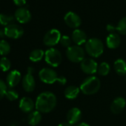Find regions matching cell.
Here are the masks:
<instances>
[{
    "instance_id": "cell-1",
    "label": "cell",
    "mask_w": 126,
    "mask_h": 126,
    "mask_svg": "<svg viewBox=\"0 0 126 126\" xmlns=\"http://www.w3.org/2000/svg\"><path fill=\"white\" fill-rule=\"evenodd\" d=\"M57 103V99L54 94L50 91L41 93L36 98L35 108L40 113H49L52 111Z\"/></svg>"
},
{
    "instance_id": "cell-2",
    "label": "cell",
    "mask_w": 126,
    "mask_h": 126,
    "mask_svg": "<svg viewBox=\"0 0 126 126\" xmlns=\"http://www.w3.org/2000/svg\"><path fill=\"white\" fill-rule=\"evenodd\" d=\"M39 77L41 81L45 84L50 85L58 82L59 84L64 85L67 82V79L65 77L59 76L54 70L48 68H42L39 73Z\"/></svg>"
},
{
    "instance_id": "cell-3",
    "label": "cell",
    "mask_w": 126,
    "mask_h": 126,
    "mask_svg": "<svg viewBox=\"0 0 126 126\" xmlns=\"http://www.w3.org/2000/svg\"><path fill=\"white\" fill-rule=\"evenodd\" d=\"M101 82L99 78L94 76L87 77L80 85V91L85 95H93L97 93L100 88Z\"/></svg>"
},
{
    "instance_id": "cell-4",
    "label": "cell",
    "mask_w": 126,
    "mask_h": 126,
    "mask_svg": "<svg viewBox=\"0 0 126 126\" xmlns=\"http://www.w3.org/2000/svg\"><path fill=\"white\" fill-rule=\"evenodd\" d=\"M85 48L88 54L94 58L99 57L104 52V45L98 38H91L88 39Z\"/></svg>"
},
{
    "instance_id": "cell-5",
    "label": "cell",
    "mask_w": 126,
    "mask_h": 126,
    "mask_svg": "<svg viewBox=\"0 0 126 126\" xmlns=\"http://www.w3.org/2000/svg\"><path fill=\"white\" fill-rule=\"evenodd\" d=\"M62 54L60 51L54 47H50L45 53V59L47 64L56 68L62 62Z\"/></svg>"
},
{
    "instance_id": "cell-6",
    "label": "cell",
    "mask_w": 126,
    "mask_h": 126,
    "mask_svg": "<svg viewBox=\"0 0 126 126\" xmlns=\"http://www.w3.org/2000/svg\"><path fill=\"white\" fill-rule=\"evenodd\" d=\"M85 50L79 45H71L66 50L67 58L72 62H81L85 59Z\"/></svg>"
},
{
    "instance_id": "cell-7",
    "label": "cell",
    "mask_w": 126,
    "mask_h": 126,
    "mask_svg": "<svg viewBox=\"0 0 126 126\" xmlns=\"http://www.w3.org/2000/svg\"><path fill=\"white\" fill-rule=\"evenodd\" d=\"M61 37L62 35L59 30L55 28L50 29L44 36L43 42L46 46L52 47L60 42Z\"/></svg>"
},
{
    "instance_id": "cell-8",
    "label": "cell",
    "mask_w": 126,
    "mask_h": 126,
    "mask_svg": "<svg viewBox=\"0 0 126 126\" xmlns=\"http://www.w3.org/2000/svg\"><path fill=\"white\" fill-rule=\"evenodd\" d=\"M80 63L81 69L85 74L93 75L97 72L98 64L94 59L91 58H85Z\"/></svg>"
},
{
    "instance_id": "cell-9",
    "label": "cell",
    "mask_w": 126,
    "mask_h": 126,
    "mask_svg": "<svg viewBox=\"0 0 126 126\" xmlns=\"http://www.w3.org/2000/svg\"><path fill=\"white\" fill-rule=\"evenodd\" d=\"M34 72V69L31 67L28 68L27 74L22 79V86L25 91L32 92L36 86L35 79L33 76V73Z\"/></svg>"
},
{
    "instance_id": "cell-10",
    "label": "cell",
    "mask_w": 126,
    "mask_h": 126,
    "mask_svg": "<svg viewBox=\"0 0 126 126\" xmlns=\"http://www.w3.org/2000/svg\"><path fill=\"white\" fill-rule=\"evenodd\" d=\"M64 21L68 27L74 29H77L82 24V19L79 16L73 11H69L65 15Z\"/></svg>"
},
{
    "instance_id": "cell-11",
    "label": "cell",
    "mask_w": 126,
    "mask_h": 126,
    "mask_svg": "<svg viewBox=\"0 0 126 126\" xmlns=\"http://www.w3.org/2000/svg\"><path fill=\"white\" fill-rule=\"evenodd\" d=\"M4 31L5 36L11 39H19L24 33L23 28L16 24H11L6 26Z\"/></svg>"
},
{
    "instance_id": "cell-12",
    "label": "cell",
    "mask_w": 126,
    "mask_h": 126,
    "mask_svg": "<svg viewBox=\"0 0 126 126\" xmlns=\"http://www.w3.org/2000/svg\"><path fill=\"white\" fill-rule=\"evenodd\" d=\"M15 18L19 23H28L31 19V14L27 8L22 7L16 11Z\"/></svg>"
},
{
    "instance_id": "cell-13",
    "label": "cell",
    "mask_w": 126,
    "mask_h": 126,
    "mask_svg": "<svg viewBox=\"0 0 126 126\" xmlns=\"http://www.w3.org/2000/svg\"><path fill=\"white\" fill-rule=\"evenodd\" d=\"M82 118V112L78 108H72L67 113V120L71 125H77Z\"/></svg>"
},
{
    "instance_id": "cell-14",
    "label": "cell",
    "mask_w": 126,
    "mask_h": 126,
    "mask_svg": "<svg viewBox=\"0 0 126 126\" xmlns=\"http://www.w3.org/2000/svg\"><path fill=\"white\" fill-rule=\"evenodd\" d=\"M125 105H126V101L125 98L121 96L116 97L113 100L110 105V110L113 113L118 114L123 110Z\"/></svg>"
},
{
    "instance_id": "cell-15",
    "label": "cell",
    "mask_w": 126,
    "mask_h": 126,
    "mask_svg": "<svg viewBox=\"0 0 126 126\" xmlns=\"http://www.w3.org/2000/svg\"><path fill=\"white\" fill-rule=\"evenodd\" d=\"M72 41L75 43L76 45H82L84 43L85 44L88 41L86 33L80 29H75L72 33Z\"/></svg>"
},
{
    "instance_id": "cell-16",
    "label": "cell",
    "mask_w": 126,
    "mask_h": 126,
    "mask_svg": "<svg viewBox=\"0 0 126 126\" xmlns=\"http://www.w3.org/2000/svg\"><path fill=\"white\" fill-rule=\"evenodd\" d=\"M121 42L120 37L119 34L116 33H110L106 38V45L110 49H116L117 48Z\"/></svg>"
},
{
    "instance_id": "cell-17",
    "label": "cell",
    "mask_w": 126,
    "mask_h": 126,
    "mask_svg": "<svg viewBox=\"0 0 126 126\" xmlns=\"http://www.w3.org/2000/svg\"><path fill=\"white\" fill-rule=\"evenodd\" d=\"M21 81V74L19 71H13L10 72L7 77V83L9 87L14 88Z\"/></svg>"
},
{
    "instance_id": "cell-18",
    "label": "cell",
    "mask_w": 126,
    "mask_h": 126,
    "mask_svg": "<svg viewBox=\"0 0 126 126\" xmlns=\"http://www.w3.org/2000/svg\"><path fill=\"white\" fill-rule=\"evenodd\" d=\"M34 107L33 101L29 97H23L19 102V108L25 113H31Z\"/></svg>"
},
{
    "instance_id": "cell-19",
    "label": "cell",
    "mask_w": 126,
    "mask_h": 126,
    "mask_svg": "<svg viewBox=\"0 0 126 126\" xmlns=\"http://www.w3.org/2000/svg\"><path fill=\"white\" fill-rule=\"evenodd\" d=\"M114 71L119 76L126 75V62L122 59H118L114 62Z\"/></svg>"
},
{
    "instance_id": "cell-20",
    "label": "cell",
    "mask_w": 126,
    "mask_h": 126,
    "mask_svg": "<svg viewBox=\"0 0 126 126\" xmlns=\"http://www.w3.org/2000/svg\"><path fill=\"white\" fill-rule=\"evenodd\" d=\"M80 88L76 85H70L67 87L65 90V96L68 99H76L80 92Z\"/></svg>"
},
{
    "instance_id": "cell-21",
    "label": "cell",
    "mask_w": 126,
    "mask_h": 126,
    "mask_svg": "<svg viewBox=\"0 0 126 126\" xmlns=\"http://www.w3.org/2000/svg\"><path fill=\"white\" fill-rule=\"evenodd\" d=\"M41 120H42V114L38 110L32 111L28 115V122L29 125L32 126H35L38 125L41 122Z\"/></svg>"
},
{
    "instance_id": "cell-22",
    "label": "cell",
    "mask_w": 126,
    "mask_h": 126,
    "mask_svg": "<svg viewBox=\"0 0 126 126\" xmlns=\"http://www.w3.org/2000/svg\"><path fill=\"white\" fill-rule=\"evenodd\" d=\"M44 56H45V52L42 50L35 49L31 52L29 59L31 61H32L33 62H37L41 61Z\"/></svg>"
},
{
    "instance_id": "cell-23",
    "label": "cell",
    "mask_w": 126,
    "mask_h": 126,
    "mask_svg": "<svg viewBox=\"0 0 126 126\" xmlns=\"http://www.w3.org/2000/svg\"><path fill=\"white\" fill-rule=\"evenodd\" d=\"M110 71V67L108 62H103L98 65V69H97V73L100 76H107Z\"/></svg>"
},
{
    "instance_id": "cell-24",
    "label": "cell",
    "mask_w": 126,
    "mask_h": 126,
    "mask_svg": "<svg viewBox=\"0 0 126 126\" xmlns=\"http://www.w3.org/2000/svg\"><path fill=\"white\" fill-rule=\"evenodd\" d=\"M116 31L122 35H126V16L122 18L116 26Z\"/></svg>"
},
{
    "instance_id": "cell-25",
    "label": "cell",
    "mask_w": 126,
    "mask_h": 126,
    "mask_svg": "<svg viewBox=\"0 0 126 126\" xmlns=\"http://www.w3.org/2000/svg\"><path fill=\"white\" fill-rule=\"evenodd\" d=\"M14 17L11 15H7L4 14H0V25L8 26L14 22Z\"/></svg>"
},
{
    "instance_id": "cell-26",
    "label": "cell",
    "mask_w": 126,
    "mask_h": 126,
    "mask_svg": "<svg viewBox=\"0 0 126 126\" xmlns=\"http://www.w3.org/2000/svg\"><path fill=\"white\" fill-rule=\"evenodd\" d=\"M11 51V46L5 40L0 41V54L2 56L8 55Z\"/></svg>"
},
{
    "instance_id": "cell-27",
    "label": "cell",
    "mask_w": 126,
    "mask_h": 126,
    "mask_svg": "<svg viewBox=\"0 0 126 126\" xmlns=\"http://www.w3.org/2000/svg\"><path fill=\"white\" fill-rule=\"evenodd\" d=\"M11 68V61L7 57H2L0 59V69L2 71H8Z\"/></svg>"
},
{
    "instance_id": "cell-28",
    "label": "cell",
    "mask_w": 126,
    "mask_h": 126,
    "mask_svg": "<svg viewBox=\"0 0 126 126\" xmlns=\"http://www.w3.org/2000/svg\"><path fill=\"white\" fill-rule=\"evenodd\" d=\"M5 96L7 97L8 99H9L10 101H14L16 99H18L19 97V94L16 91L14 90V89H9L7 91L6 94H5Z\"/></svg>"
},
{
    "instance_id": "cell-29",
    "label": "cell",
    "mask_w": 126,
    "mask_h": 126,
    "mask_svg": "<svg viewBox=\"0 0 126 126\" xmlns=\"http://www.w3.org/2000/svg\"><path fill=\"white\" fill-rule=\"evenodd\" d=\"M59 43L62 47L68 48L71 46V39L68 36H65V35L62 36Z\"/></svg>"
},
{
    "instance_id": "cell-30",
    "label": "cell",
    "mask_w": 126,
    "mask_h": 126,
    "mask_svg": "<svg viewBox=\"0 0 126 126\" xmlns=\"http://www.w3.org/2000/svg\"><path fill=\"white\" fill-rule=\"evenodd\" d=\"M7 85L4 82V81L0 79V99H2L4 96H5V94L7 92Z\"/></svg>"
},
{
    "instance_id": "cell-31",
    "label": "cell",
    "mask_w": 126,
    "mask_h": 126,
    "mask_svg": "<svg viewBox=\"0 0 126 126\" xmlns=\"http://www.w3.org/2000/svg\"><path fill=\"white\" fill-rule=\"evenodd\" d=\"M106 29H107V31H108L110 33H115V31H116V26H114V25H110V24L107 25Z\"/></svg>"
},
{
    "instance_id": "cell-32",
    "label": "cell",
    "mask_w": 126,
    "mask_h": 126,
    "mask_svg": "<svg viewBox=\"0 0 126 126\" xmlns=\"http://www.w3.org/2000/svg\"><path fill=\"white\" fill-rule=\"evenodd\" d=\"M26 2L27 0H14V2L15 3V5L20 7L25 5L26 4Z\"/></svg>"
},
{
    "instance_id": "cell-33",
    "label": "cell",
    "mask_w": 126,
    "mask_h": 126,
    "mask_svg": "<svg viewBox=\"0 0 126 126\" xmlns=\"http://www.w3.org/2000/svg\"><path fill=\"white\" fill-rule=\"evenodd\" d=\"M58 126H72V125L67 122H62V123L59 124Z\"/></svg>"
},
{
    "instance_id": "cell-34",
    "label": "cell",
    "mask_w": 126,
    "mask_h": 126,
    "mask_svg": "<svg viewBox=\"0 0 126 126\" xmlns=\"http://www.w3.org/2000/svg\"><path fill=\"white\" fill-rule=\"evenodd\" d=\"M75 126H90V125L88 123H86V122H81V123L77 124Z\"/></svg>"
},
{
    "instance_id": "cell-35",
    "label": "cell",
    "mask_w": 126,
    "mask_h": 126,
    "mask_svg": "<svg viewBox=\"0 0 126 126\" xmlns=\"http://www.w3.org/2000/svg\"><path fill=\"white\" fill-rule=\"evenodd\" d=\"M4 36H5V31L4 30H0V37H3Z\"/></svg>"
},
{
    "instance_id": "cell-36",
    "label": "cell",
    "mask_w": 126,
    "mask_h": 126,
    "mask_svg": "<svg viewBox=\"0 0 126 126\" xmlns=\"http://www.w3.org/2000/svg\"><path fill=\"white\" fill-rule=\"evenodd\" d=\"M125 80H126V77H125Z\"/></svg>"
}]
</instances>
